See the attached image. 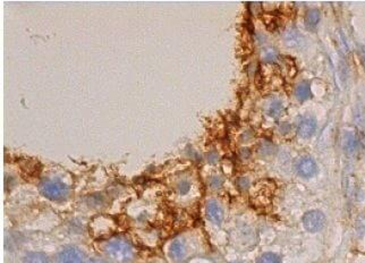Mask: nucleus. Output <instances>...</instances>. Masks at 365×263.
<instances>
[{
    "label": "nucleus",
    "mask_w": 365,
    "mask_h": 263,
    "mask_svg": "<svg viewBox=\"0 0 365 263\" xmlns=\"http://www.w3.org/2000/svg\"><path fill=\"white\" fill-rule=\"evenodd\" d=\"M264 59H265V61H268V62H272V61H275L276 59H277V55H276L273 51H269V52H267L264 55Z\"/></svg>",
    "instance_id": "17"
},
{
    "label": "nucleus",
    "mask_w": 365,
    "mask_h": 263,
    "mask_svg": "<svg viewBox=\"0 0 365 263\" xmlns=\"http://www.w3.org/2000/svg\"><path fill=\"white\" fill-rule=\"evenodd\" d=\"M23 263H49V259L43 253L31 252L24 256Z\"/></svg>",
    "instance_id": "10"
},
{
    "label": "nucleus",
    "mask_w": 365,
    "mask_h": 263,
    "mask_svg": "<svg viewBox=\"0 0 365 263\" xmlns=\"http://www.w3.org/2000/svg\"><path fill=\"white\" fill-rule=\"evenodd\" d=\"M315 128H317V121H315L313 117H307V118L299 121L297 126V133L302 138L308 139L313 135Z\"/></svg>",
    "instance_id": "7"
},
{
    "label": "nucleus",
    "mask_w": 365,
    "mask_h": 263,
    "mask_svg": "<svg viewBox=\"0 0 365 263\" xmlns=\"http://www.w3.org/2000/svg\"><path fill=\"white\" fill-rule=\"evenodd\" d=\"M107 254L111 256L118 262H126L130 261L133 256L132 246L127 242L121 240L111 241L109 244L106 246Z\"/></svg>",
    "instance_id": "2"
},
{
    "label": "nucleus",
    "mask_w": 365,
    "mask_h": 263,
    "mask_svg": "<svg viewBox=\"0 0 365 263\" xmlns=\"http://www.w3.org/2000/svg\"><path fill=\"white\" fill-rule=\"evenodd\" d=\"M359 144L358 139L353 133H347L343 140L344 149L347 153H354L357 150Z\"/></svg>",
    "instance_id": "8"
},
{
    "label": "nucleus",
    "mask_w": 365,
    "mask_h": 263,
    "mask_svg": "<svg viewBox=\"0 0 365 263\" xmlns=\"http://www.w3.org/2000/svg\"><path fill=\"white\" fill-rule=\"evenodd\" d=\"M283 113V106H281L280 101H275L272 105H271L269 109V115L273 118H277Z\"/></svg>",
    "instance_id": "14"
},
{
    "label": "nucleus",
    "mask_w": 365,
    "mask_h": 263,
    "mask_svg": "<svg viewBox=\"0 0 365 263\" xmlns=\"http://www.w3.org/2000/svg\"><path fill=\"white\" fill-rule=\"evenodd\" d=\"M206 216H208L212 222L219 225L224 219L223 208H221L219 203L215 201V200H211V201H209L208 204H206Z\"/></svg>",
    "instance_id": "6"
},
{
    "label": "nucleus",
    "mask_w": 365,
    "mask_h": 263,
    "mask_svg": "<svg viewBox=\"0 0 365 263\" xmlns=\"http://www.w3.org/2000/svg\"><path fill=\"white\" fill-rule=\"evenodd\" d=\"M317 163H315L314 160L312 158L305 157L303 159H300V161L297 165V172L302 177L305 178H310L314 176L317 174Z\"/></svg>",
    "instance_id": "5"
},
{
    "label": "nucleus",
    "mask_w": 365,
    "mask_h": 263,
    "mask_svg": "<svg viewBox=\"0 0 365 263\" xmlns=\"http://www.w3.org/2000/svg\"><path fill=\"white\" fill-rule=\"evenodd\" d=\"M295 94L297 96V99L300 101H305L308 100L311 96V89L309 83L307 82H302L296 86L295 90Z\"/></svg>",
    "instance_id": "11"
},
{
    "label": "nucleus",
    "mask_w": 365,
    "mask_h": 263,
    "mask_svg": "<svg viewBox=\"0 0 365 263\" xmlns=\"http://www.w3.org/2000/svg\"><path fill=\"white\" fill-rule=\"evenodd\" d=\"M40 191L48 200L56 202L64 201V200L67 199L68 193H70V189L66 186V184H64L60 181H57V179L44 181L41 184Z\"/></svg>",
    "instance_id": "1"
},
{
    "label": "nucleus",
    "mask_w": 365,
    "mask_h": 263,
    "mask_svg": "<svg viewBox=\"0 0 365 263\" xmlns=\"http://www.w3.org/2000/svg\"><path fill=\"white\" fill-rule=\"evenodd\" d=\"M258 263H280V259L275 253H264L258 259Z\"/></svg>",
    "instance_id": "13"
},
{
    "label": "nucleus",
    "mask_w": 365,
    "mask_h": 263,
    "mask_svg": "<svg viewBox=\"0 0 365 263\" xmlns=\"http://www.w3.org/2000/svg\"><path fill=\"white\" fill-rule=\"evenodd\" d=\"M184 252H185V247L184 244L180 241H175L172 242V244L170 245L169 248V253L172 259L175 260H180L182 256H184Z\"/></svg>",
    "instance_id": "12"
},
{
    "label": "nucleus",
    "mask_w": 365,
    "mask_h": 263,
    "mask_svg": "<svg viewBox=\"0 0 365 263\" xmlns=\"http://www.w3.org/2000/svg\"><path fill=\"white\" fill-rule=\"evenodd\" d=\"M250 186V181L248 178L245 177H240L237 179V187L240 189V191H245L248 189Z\"/></svg>",
    "instance_id": "15"
},
{
    "label": "nucleus",
    "mask_w": 365,
    "mask_h": 263,
    "mask_svg": "<svg viewBox=\"0 0 365 263\" xmlns=\"http://www.w3.org/2000/svg\"><path fill=\"white\" fill-rule=\"evenodd\" d=\"M59 263H82L83 253L76 247H66L59 253Z\"/></svg>",
    "instance_id": "4"
},
{
    "label": "nucleus",
    "mask_w": 365,
    "mask_h": 263,
    "mask_svg": "<svg viewBox=\"0 0 365 263\" xmlns=\"http://www.w3.org/2000/svg\"><path fill=\"white\" fill-rule=\"evenodd\" d=\"M319 22H320V12L317 11V9H311V11H309L307 16H305V26H307L309 30H314Z\"/></svg>",
    "instance_id": "9"
},
{
    "label": "nucleus",
    "mask_w": 365,
    "mask_h": 263,
    "mask_svg": "<svg viewBox=\"0 0 365 263\" xmlns=\"http://www.w3.org/2000/svg\"><path fill=\"white\" fill-rule=\"evenodd\" d=\"M221 184H223V179H221L220 177H214L211 179V186L215 187V188H218L221 186Z\"/></svg>",
    "instance_id": "18"
},
{
    "label": "nucleus",
    "mask_w": 365,
    "mask_h": 263,
    "mask_svg": "<svg viewBox=\"0 0 365 263\" xmlns=\"http://www.w3.org/2000/svg\"><path fill=\"white\" fill-rule=\"evenodd\" d=\"M325 225V216L318 210L309 211L303 217V226L310 233H318Z\"/></svg>",
    "instance_id": "3"
},
{
    "label": "nucleus",
    "mask_w": 365,
    "mask_h": 263,
    "mask_svg": "<svg viewBox=\"0 0 365 263\" xmlns=\"http://www.w3.org/2000/svg\"><path fill=\"white\" fill-rule=\"evenodd\" d=\"M88 263H103L102 261H99V260H91Z\"/></svg>",
    "instance_id": "20"
},
{
    "label": "nucleus",
    "mask_w": 365,
    "mask_h": 263,
    "mask_svg": "<svg viewBox=\"0 0 365 263\" xmlns=\"http://www.w3.org/2000/svg\"><path fill=\"white\" fill-rule=\"evenodd\" d=\"M217 160H218V155H217L216 153H211V154L209 155V161H210L211 163L217 162Z\"/></svg>",
    "instance_id": "19"
},
{
    "label": "nucleus",
    "mask_w": 365,
    "mask_h": 263,
    "mask_svg": "<svg viewBox=\"0 0 365 263\" xmlns=\"http://www.w3.org/2000/svg\"><path fill=\"white\" fill-rule=\"evenodd\" d=\"M191 188V185L189 182H180L178 184V191L181 193V194H186L187 192L190 191Z\"/></svg>",
    "instance_id": "16"
}]
</instances>
